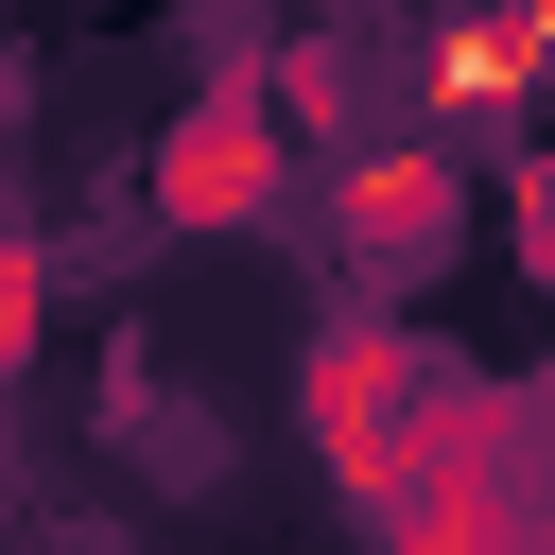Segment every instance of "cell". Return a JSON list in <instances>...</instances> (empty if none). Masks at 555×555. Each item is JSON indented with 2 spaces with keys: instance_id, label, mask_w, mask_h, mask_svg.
I'll use <instances>...</instances> for the list:
<instances>
[{
  "instance_id": "obj_1",
  "label": "cell",
  "mask_w": 555,
  "mask_h": 555,
  "mask_svg": "<svg viewBox=\"0 0 555 555\" xmlns=\"http://www.w3.org/2000/svg\"><path fill=\"white\" fill-rule=\"evenodd\" d=\"M468 416H503V399H468V382H434L399 330H330L312 347V468L364 503V520H399L416 486H434V451L468 434Z\"/></svg>"
},
{
  "instance_id": "obj_2",
  "label": "cell",
  "mask_w": 555,
  "mask_h": 555,
  "mask_svg": "<svg viewBox=\"0 0 555 555\" xmlns=\"http://www.w3.org/2000/svg\"><path fill=\"white\" fill-rule=\"evenodd\" d=\"M156 208H173V225H260V208H278V87H208V104L156 139Z\"/></svg>"
},
{
  "instance_id": "obj_3",
  "label": "cell",
  "mask_w": 555,
  "mask_h": 555,
  "mask_svg": "<svg viewBox=\"0 0 555 555\" xmlns=\"http://www.w3.org/2000/svg\"><path fill=\"white\" fill-rule=\"evenodd\" d=\"M434 243H451V156L434 139H364L347 156V260L364 278H416Z\"/></svg>"
},
{
  "instance_id": "obj_4",
  "label": "cell",
  "mask_w": 555,
  "mask_h": 555,
  "mask_svg": "<svg viewBox=\"0 0 555 555\" xmlns=\"http://www.w3.org/2000/svg\"><path fill=\"white\" fill-rule=\"evenodd\" d=\"M503 434L520 416H468L434 451V486L399 503V555H520V486H503Z\"/></svg>"
},
{
  "instance_id": "obj_5",
  "label": "cell",
  "mask_w": 555,
  "mask_h": 555,
  "mask_svg": "<svg viewBox=\"0 0 555 555\" xmlns=\"http://www.w3.org/2000/svg\"><path fill=\"white\" fill-rule=\"evenodd\" d=\"M520 87H555V0H503V17H451L434 35V104H520Z\"/></svg>"
},
{
  "instance_id": "obj_6",
  "label": "cell",
  "mask_w": 555,
  "mask_h": 555,
  "mask_svg": "<svg viewBox=\"0 0 555 555\" xmlns=\"http://www.w3.org/2000/svg\"><path fill=\"white\" fill-rule=\"evenodd\" d=\"M35 330H52V260H35V243H0V382L35 364Z\"/></svg>"
}]
</instances>
